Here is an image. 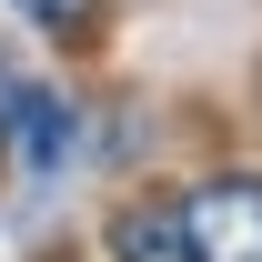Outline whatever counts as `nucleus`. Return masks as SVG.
Returning <instances> with one entry per match:
<instances>
[{
    "instance_id": "nucleus-4",
    "label": "nucleus",
    "mask_w": 262,
    "mask_h": 262,
    "mask_svg": "<svg viewBox=\"0 0 262 262\" xmlns=\"http://www.w3.org/2000/svg\"><path fill=\"white\" fill-rule=\"evenodd\" d=\"M10 10H20L31 31H81V20H91V0H10Z\"/></svg>"
},
{
    "instance_id": "nucleus-3",
    "label": "nucleus",
    "mask_w": 262,
    "mask_h": 262,
    "mask_svg": "<svg viewBox=\"0 0 262 262\" xmlns=\"http://www.w3.org/2000/svg\"><path fill=\"white\" fill-rule=\"evenodd\" d=\"M111 262H192L182 202H121L111 212Z\"/></svg>"
},
{
    "instance_id": "nucleus-1",
    "label": "nucleus",
    "mask_w": 262,
    "mask_h": 262,
    "mask_svg": "<svg viewBox=\"0 0 262 262\" xmlns=\"http://www.w3.org/2000/svg\"><path fill=\"white\" fill-rule=\"evenodd\" d=\"M182 232H192V262H262V182L222 171L182 202Z\"/></svg>"
},
{
    "instance_id": "nucleus-2",
    "label": "nucleus",
    "mask_w": 262,
    "mask_h": 262,
    "mask_svg": "<svg viewBox=\"0 0 262 262\" xmlns=\"http://www.w3.org/2000/svg\"><path fill=\"white\" fill-rule=\"evenodd\" d=\"M0 131H10V151L31 171H51L71 151V111H61V91H40V81H20V71H0Z\"/></svg>"
}]
</instances>
